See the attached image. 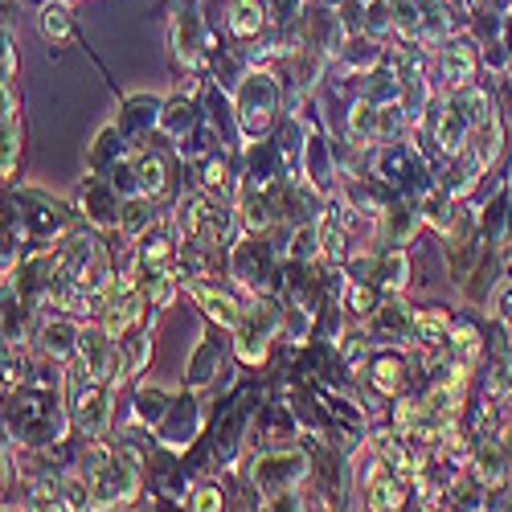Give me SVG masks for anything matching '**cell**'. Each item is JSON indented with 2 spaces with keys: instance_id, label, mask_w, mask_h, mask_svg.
<instances>
[{
  "instance_id": "cell-1",
  "label": "cell",
  "mask_w": 512,
  "mask_h": 512,
  "mask_svg": "<svg viewBox=\"0 0 512 512\" xmlns=\"http://www.w3.org/2000/svg\"><path fill=\"white\" fill-rule=\"evenodd\" d=\"M279 103H283V87L279 78L263 66H254L242 74L238 82V95H234V111H238V127L242 136L259 144L271 127H275V115H279Z\"/></svg>"
},
{
  "instance_id": "cell-2",
  "label": "cell",
  "mask_w": 512,
  "mask_h": 512,
  "mask_svg": "<svg viewBox=\"0 0 512 512\" xmlns=\"http://www.w3.org/2000/svg\"><path fill=\"white\" fill-rule=\"evenodd\" d=\"M283 328V308L267 295H250L238 312V324H234V353L246 361V365H263L267 361V349H271V336Z\"/></svg>"
},
{
  "instance_id": "cell-3",
  "label": "cell",
  "mask_w": 512,
  "mask_h": 512,
  "mask_svg": "<svg viewBox=\"0 0 512 512\" xmlns=\"http://www.w3.org/2000/svg\"><path fill=\"white\" fill-rule=\"evenodd\" d=\"M308 451H295V447H279V451H267L250 472V484L259 492L263 504H275L279 496L295 492L308 484Z\"/></svg>"
},
{
  "instance_id": "cell-4",
  "label": "cell",
  "mask_w": 512,
  "mask_h": 512,
  "mask_svg": "<svg viewBox=\"0 0 512 512\" xmlns=\"http://www.w3.org/2000/svg\"><path fill=\"white\" fill-rule=\"evenodd\" d=\"M140 451L132 443H119L115 447V459L103 467V472L91 484V496H95V508H127L136 496H140Z\"/></svg>"
},
{
  "instance_id": "cell-5",
  "label": "cell",
  "mask_w": 512,
  "mask_h": 512,
  "mask_svg": "<svg viewBox=\"0 0 512 512\" xmlns=\"http://www.w3.org/2000/svg\"><path fill=\"white\" fill-rule=\"evenodd\" d=\"M58 259V275L78 283V287H99L111 271H107V250L99 242V234L82 230V234H66V242L54 250Z\"/></svg>"
},
{
  "instance_id": "cell-6",
  "label": "cell",
  "mask_w": 512,
  "mask_h": 512,
  "mask_svg": "<svg viewBox=\"0 0 512 512\" xmlns=\"http://www.w3.org/2000/svg\"><path fill=\"white\" fill-rule=\"evenodd\" d=\"M70 422L78 426V435L103 439L111 422V386L107 381H82L70 394Z\"/></svg>"
},
{
  "instance_id": "cell-7",
  "label": "cell",
  "mask_w": 512,
  "mask_h": 512,
  "mask_svg": "<svg viewBox=\"0 0 512 512\" xmlns=\"http://www.w3.org/2000/svg\"><path fill=\"white\" fill-rule=\"evenodd\" d=\"M271 246L259 238V234H250V238H234L230 242V275L250 287V291H263L267 275H271Z\"/></svg>"
},
{
  "instance_id": "cell-8",
  "label": "cell",
  "mask_w": 512,
  "mask_h": 512,
  "mask_svg": "<svg viewBox=\"0 0 512 512\" xmlns=\"http://www.w3.org/2000/svg\"><path fill=\"white\" fill-rule=\"evenodd\" d=\"M197 431H201V406H197V398H181V402L168 406L164 422L156 426V439L168 451H185L197 439Z\"/></svg>"
},
{
  "instance_id": "cell-9",
  "label": "cell",
  "mask_w": 512,
  "mask_h": 512,
  "mask_svg": "<svg viewBox=\"0 0 512 512\" xmlns=\"http://www.w3.org/2000/svg\"><path fill=\"white\" fill-rule=\"evenodd\" d=\"M476 66H480V54L467 37H451L439 46V74H443V87L447 91H459L467 82L476 78Z\"/></svg>"
},
{
  "instance_id": "cell-10",
  "label": "cell",
  "mask_w": 512,
  "mask_h": 512,
  "mask_svg": "<svg viewBox=\"0 0 512 512\" xmlns=\"http://www.w3.org/2000/svg\"><path fill=\"white\" fill-rule=\"evenodd\" d=\"M21 226L37 242H54L66 234V205H54L50 197H29L21 209Z\"/></svg>"
},
{
  "instance_id": "cell-11",
  "label": "cell",
  "mask_w": 512,
  "mask_h": 512,
  "mask_svg": "<svg viewBox=\"0 0 512 512\" xmlns=\"http://www.w3.org/2000/svg\"><path fill=\"white\" fill-rule=\"evenodd\" d=\"M467 476H472L476 484H484L488 492H496V488H504V484H508L512 467H508V455H504V447H500V439H496V435H488V439H480V443H476L472 463H467Z\"/></svg>"
},
{
  "instance_id": "cell-12",
  "label": "cell",
  "mask_w": 512,
  "mask_h": 512,
  "mask_svg": "<svg viewBox=\"0 0 512 512\" xmlns=\"http://www.w3.org/2000/svg\"><path fill=\"white\" fill-rule=\"evenodd\" d=\"M78 205H82V213H87V222L95 230L119 226V189L111 181L87 177V185H82V193H78Z\"/></svg>"
},
{
  "instance_id": "cell-13",
  "label": "cell",
  "mask_w": 512,
  "mask_h": 512,
  "mask_svg": "<svg viewBox=\"0 0 512 512\" xmlns=\"http://www.w3.org/2000/svg\"><path fill=\"white\" fill-rule=\"evenodd\" d=\"M410 328H414V312L398 300L377 304L369 316V340H381V345H402V340H410Z\"/></svg>"
},
{
  "instance_id": "cell-14",
  "label": "cell",
  "mask_w": 512,
  "mask_h": 512,
  "mask_svg": "<svg viewBox=\"0 0 512 512\" xmlns=\"http://www.w3.org/2000/svg\"><path fill=\"white\" fill-rule=\"evenodd\" d=\"M443 115L435 119V144H439V152L447 156V160H455L463 148H467V140H472V123H467V115L447 99L443 107H439Z\"/></svg>"
},
{
  "instance_id": "cell-15",
  "label": "cell",
  "mask_w": 512,
  "mask_h": 512,
  "mask_svg": "<svg viewBox=\"0 0 512 512\" xmlns=\"http://www.w3.org/2000/svg\"><path fill=\"white\" fill-rule=\"evenodd\" d=\"M37 349L46 361L62 365V361H74L78 357V328L70 320H46L37 332Z\"/></svg>"
},
{
  "instance_id": "cell-16",
  "label": "cell",
  "mask_w": 512,
  "mask_h": 512,
  "mask_svg": "<svg viewBox=\"0 0 512 512\" xmlns=\"http://www.w3.org/2000/svg\"><path fill=\"white\" fill-rule=\"evenodd\" d=\"M418 205H406V201H390L386 209H381L377 218V234L381 242H394V246H406L414 242V230H418Z\"/></svg>"
},
{
  "instance_id": "cell-17",
  "label": "cell",
  "mask_w": 512,
  "mask_h": 512,
  "mask_svg": "<svg viewBox=\"0 0 512 512\" xmlns=\"http://www.w3.org/2000/svg\"><path fill=\"white\" fill-rule=\"evenodd\" d=\"M402 95H406V82L386 66H373L369 74H361V91H357V99H365V103H373V107H398L402 103Z\"/></svg>"
},
{
  "instance_id": "cell-18",
  "label": "cell",
  "mask_w": 512,
  "mask_h": 512,
  "mask_svg": "<svg viewBox=\"0 0 512 512\" xmlns=\"http://www.w3.org/2000/svg\"><path fill=\"white\" fill-rule=\"evenodd\" d=\"M185 287H189L193 300L205 308V316H209L213 324H222V328H234V324H238L242 304L234 300V295H226V291H218V287H209V283H201V279H189Z\"/></svg>"
},
{
  "instance_id": "cell-19",
  "label": "cell",
  "mask_w": 512,
  "mask_h": 512,
  "mask_svg": "<svg viewBox=\"0 0 512 512\" xmlns=\"http://www.w3.org/2000/svg\"><path fill=\"white\" fill-rule=\"evenodd\" d=\"M365 488H369V496H365L369 508H386V512L406 508V496H410V480L402 472H394V467H381Z\"/></svg>"
},
{
  "instance_id": "cell-20",
  "label": "cell",
  "mask_w": 512,
  "mask_h": 512,
  "mask_svg": "<svg viewBox=\"0 0 512 512\" xmlns=\"http://www.w3.org/2000/svg\"><path fill=\"white\" fill-rule=\"evenodd\" d=\"M451 25H455V17H451V9H447V0H422V13H418V46H426V50H439L443 41H447V33H451Z\"/></svg>"
},
{
  "instance_id": "cell-21",
  "label": "cell",
  "mask_w": 512,
  "mask_h": 512,
  "mask_svg": "<svg viewBox=\"0 0 512 512\" xmlns=\"http://www.w3.org/2000/svg\"><path fill=\"white\" fill-rule=\"evenodd\" d=\"M410 336L418 340V349L435 353V349L447 345V336H451V316H447L443 308H422V312H414V328H410Z\"/></svg>"
},
{
  "instance_id": "cell-22",
  "label": "cell",
  "mask_w": 512,
  "mask_h": 512,
  "mask_svg": "<svg viewBox=\"0 0 512 512\" xmlns=\"http://www.w3.org/2000/svg\"><path fill=\"white\" fill-rule=\"evenodd\" d=\"M160 99H148V95H136V99H127V111L119 115V132L127 140H140L144 132H152V127L160 123Z\"/></svg>"
},
{
  "instance_id": "cell-23",
  "label": "cell",
  "mask_w": 512,
  "mask_h": 512,
  "mask_svg": "<svg viewBox=\"0 0 512 512\" xmlns=\"http://www.w3.org/2000/svg\"><path fill=\"white\" fill-rule=\"evenodd\" d=\"M365 369H369V381H373V390H377L381 398L402 394V386H406V361H402L398 353H381V357H373Z\"/></svg>"
},
{
  "instance_id": "cell-24",
  "label": "cell",
  "mask_w": 512,
  "mask_h": 512,
  "mask_svg": "<svg viewBox=\"0 0 512 512\" xmlns=\"http://www.w3.org/2000/svg\"><path fill=\"white\" fill-rule=\"evenodd\" d=\"M222 340L218 336H205L201 345H197V353H193V361H189V373H185V381H189V390H205L209 381H213V373H218V365H222Z\"/></svg>"
},
{
  "instance_id": "cell-25",
  "label": "cell",
  "mask_w": 512,
  "mask_h": 512,
  "mask_svg": "<svg viewBox=\"0 0 512 512\" xmlns=\"http://www.w3.org/2000/svg\"><path fill=\"white\" fill-rule=\"evenodd\" d=\"M197 123H201V111L193 99H173V103H164L160 107V132L164 136H173V140H185L189 132H197Z\"/></svg>"
},
{
  "instance_id": "cell-26",
  "label": "cell",
  "mask_w": 512,
  "mask_h": 512,
  "mask_svg": "<svg viewBox=\"0 0 512 512\" xmlns=\"http://www.w3.org/2000/svg\"><path fill=\"white\" fill-rule=\"evenodd\" d=\"M119 160H127V136L119 132V123H107L91 144V168L95 173H111Z\"/></svg>"
},
{
  "instance_id": "cell-27",
  "label": "cell",
  "mask_w": 512,
  "mask_h": 512,
  "mask_svg": "<svg viewBox=\"0 0 512 512\" xmlns=\"http://www.w3.org/2000/svg\"><path fill=\"white\" fill-rule=\"evenodd\" d=\"M304 168H308V181H312L316 189H328V181L336 177L332 148H328V140L316 136V132H308V140H304Z\"/></svg>"
},
{
  "instance_id": "cell-28",
  "label": "cell",
  "mask_w": 512,
  "mask_h": 512,
  "mask_svg": "<svg viewBox=\"0 0 512 512\" xmlns=\"http://www.w3.org/2000/svg\"><path fill=\"white\" fill-rule=\"evenodd\" d=\"M136 254H140V263H144L148 271H173V254H177V246H173V234H168L164 226H160V230L152 226V230L140 238Z\"/></svg>"
},
{
  "instance_id": "cell-29",
  "label": "cell",
  "mask_w": 512,
  "mask_h": 512,
  "mask_svg": "<svg viewBox=\"0 0 512 512\" xmlns=\"http://www.w3.org/2000/svg\"><path fill=\"white\" fill-rule=\"evenodd\" d=\"M373 283H377L381 291H390V295L406 291V283H410V254H406L402 246H398V250H390V254H377Z\"/></svg>"
},
{
  "instance_id": "cell-30",
  "label": "cell",
  "mask_w": 512,
  "mask_h": 512,
  "mask_svg": "<svg viewBox=\"0 0 512 512\" xmlns=\"http://www.w3.org/2000/svg\"><path fill=\"white\" fill-rule=\"evenodd\" d=\"M226 25H230V37H238V41L259 37V33H263V25H267V9H263V0H234Z\"/></svg>"
},
{
  "instance_id": "cell-31",
  "label": "cell",
  "mask_w": 512,
  "mask_h": 512,
  "mask_svg": "<svg viewBox=\"0 0 512 512\" xmlns=\"http://www.w3.org/2000/svg\"><path fill=\"white\" fill-rule=\"evenodd\" d=\"M152 226H156L152 197H144V193L127 197V205L119 209V234H123V238H144Z\"/></svg>"
},
{
  "instance_id": "cell-32",
  "label": "cell",
  "mask_w": 512,
  "mask_h": 512,
  "mask_svg": "<svg viewBox=\"0 0 512 512\" xmlns=\"http://www.w3.org/2000/svg\"><path fill=\"white\" fill-rule=\"evenodd\" d=\"M132 164H136V181H140V193L144 197H164V189H168V164H164V156H156V152H140V156H132Z\"/></svg>"
},
{
  "instance_id": "cell-33",
  "label": "cell",
  "mask_w": 512,
  "mask_h": 512,
  "mask_svg": "<svg viewBox=\"0 0 512 512\" xmlns=\"http://www.w3.org/2000/svg\"><path fill=\"white\" fill-rule=\"evenodd\" d=\"M193 164H197L201 189H205L209 197H226V193H230L234 177H230V160H226V156H218V152H205V156H201V160H193Z\"/></svg>"
},
{
  "instance_id": "cell-34",
  "label": "cell",
  "mask_w": 512,
  "mask_h": 512,
  "mask_svg": "<svg viewBox=\"0 0 512 512\" xmlns=\"http://www.w3.org/2000/svg\"><path fill=\"white\" fill-rule=\"evenodd\" d=\"M37 29L46 41H54V46H62V41H70L74 25H70V9H66V0H46L37 13Z\"/></svg>"
},
{
  "instance_id": "cell-35",
  "label": "cell",
  "mask_w": 512,
  "mask_h": 512,
  "mask_svg": "<svg viewBox=\"0 0 512 512\" xmlns=\"http://www.w3.org/2000/svg\"><path fill=\"white\" fill-rule=\"evenodd\" d=\"M512 230V201L508 197H488L480 205V234L488 242H500Z\"/></svg>"
},
{
  "instance_id": "cell-36",
  "label": "cell",
  "mask_w": 512,
  "mask_h": 512,
  "mask_svg": "<svg viewBox=\"0 0 512 512\" xmlns=\"http://www.w3.org/2000/svg\"><path fill=\"white\" fill-rule=\"evenodd\" d=\"M287 259L291 263H316L320 259V218H308L295 226L291 242H287Z\"/></svg>"
},
{
  "instance_id": "cell-37",
  "label": "cell",
  "mask_w": 512,
  "mask_h": 512,
  "mask_svg": "<svg viewBox=\"0 0 512 512\" xmlns=\"http://www.w3.org/2000/svg\"><path fill=\"white\" fill-rule=\"evenodd\" d=\"M168 406H173V398H168L160 386H144V390L136 394V422L144 426V431H152V426L164 422Z\"/></svg>"
},
{
  "instance_id": "cell-38",
  "label": "cell",
  "mask_w": 512,
  "mask_h": 512,
  "mask_svg": "<svg viewBox=\"0 0 512 512\" xmlns=\"http://www.w3.org/2000/svg\"><path fill=\"white\" fill-rule=\"evenodd\" d=\"M21 164V123L0 119V181H9Z\"/></svg>"
},
{
  "instance_id": "cell-39",
  "label": "cell",
  "mask_w": 512,
  "mask_h": 512,
  "mask_svg": "<svg viewBox=\"0 0 512 512\" xmlns=\"http://www.w3.org/2000/svg\"><path fill=\"white\" fill-rule=\"evenodd\" d=\"M394 29V0H365V13H361V33L369 37H386Z\"/></svg>"
},
{
  "instance_id": "cell-40",
  "label": "cell",
  "mask_w": 512,
  "mask_h": 512,
  "mask_svg": "<svg viewBox=\"0 0 512 512\" xmlns=\"http://www.w3.org/2000/svg\"><path fill=\"white\" fill-rule=\"evenodd\" d=\"M373 308H377V287H373V283H365V279H353V283H349V291H345V312H353V316L369 320V316H373Z\"/></svg>"
},
{
  "instance_id": "cell-41",
  "label": "cell",
  "mask_w": 512,
  "mask_h": 512,
  "mask_svg": "<svg viewBox=\"0 0 512 512\" xmlns=\"http://www.w3.org/2000/svg\"><path fill=\"white\" fill-rule=\"evenodd\" d=\"M304 13H308V0H271L267 21H275L279 29H295Z\"/></svg>"
},
{
  "instance_id": "cell-42",
  "label": "cell",
  "mask_w": 512,
  "mask_h": 512,
  "mask_svg": "<svg viewBox=\"0 0 512 512\" xmlns=\"http://www.w3.org/2000/svg\"><path fill=\"white\" fill-rule=\"evenodd\" d=\"M185 508H193V512H213V508H226V496H222L218 484H197V488L189 492Z\"/></svg>"
},
{
  "instance_id": "cell-43",
  "label": "cell",
  "mask_w": 512,
  "mask_h": 512,
  "mask_svg": "<svg viewBox=\"0 0 512 512\" xmlns=\"http://www.w3.org/2000/svg\"><path fill=\"white\" fill-rule=\"evenodd\" d=\"M418 418H422V398H402L394 406V431L398 435H410L414 426H418Z\"/></svg>"
},
{
  "instance_id": "cell-44",
  "label": "cell",
  "mask_w": 512,
  "mask_h": 512,
  "mask_svg": "<svg viewBox=\"0 0 512 512\" xmlns=\"http://www.w3.org/2000/svg\"><path fill=\"white\" fill-rule=\"evenodd\" d=\"M17 70V50H13V29L0 25V78H13Z\"/></svg>"
},
{
  "instance_id": "cell-45",
  "label": "cell",
  "mask_w": 512,
  "mask_h": 512,
  "mask_svg": "<svg viewBox=\"0 0 512 512\" xmlns=\"http://www.w3.org/2000/svg\"><path fill=\"white\" fill-rule=\"evenodd\" d=\"M496 115H500V123H512V74L508 70L496 82Z\"/></svg>"
},
{
  "instance_id": "cell-46",
  "label": "cell",
  "mask_w": 512,
  "mask_h": 512,
  "mask_svg": "<svg viewBox=\"0 0 512 512\" xmlns=\"http://www.w3.org/2000/svg\"><path fill=\"white\" fill-rule=\"evenodd\" d=\"M496 324H504L512 332V279H504V287L496 295Z\"/></svg>"
},
{
  "instance_id": "cell-47",
  "label": "cell",
  "mask_w": 512,
  "mask_h": 512,
  "mask_svg": "<svg viewBox=\"0 0 512 512\" xmlns=\"http://www.w3.org/2000/svg\"><path fill=\"white\" fill-rule=\"evenodd\" d=\"M17 95H13V82L0 78V119H17Z\"/></svg>"
},
{
  "instance_id": "cell-48",
  "label": "cell",
  "mask_w": 512,
  "mask_h": 512,
  "mask_svg": "<svg viewBox=\"0 0 512 512\" xmlns=\"http://www.w3.org/2000/svg\"><path fill=\"white\" fill-rule=\"evenodd\" d=\"M496 267H500V275H504V279H512V246H508V242L496 250Z\"/></svg>"
},
{
  "instance_id": "cell-49",
  "label": "cell",
  "mask_w": 512,
  "mask_h": 512,
  "mask_svg": "<svg viewBox=\"0 0 512 512\" xmlns=\"http://www.w3.org/2000/svg\"><path fill=\"white\" fill-rule=\"evenodd\" d=\"M0 496H5V476H0Z\"/></svg>"
},
{
  "instance_id": "cell-50",
  "label": "cell",
  "mask_w": 512,
  "mask_h": 512,
  "mask_svg": "<svg viewBox=\"0 0 512 512\" xmlns=\"http://www.w3.org/2000/svg\"><path fill=\"white\" fill-rule=\"evenodd\" d=\"M504 127H508V140H512V123H504Z\"/></svg>"
}]
</instances>
